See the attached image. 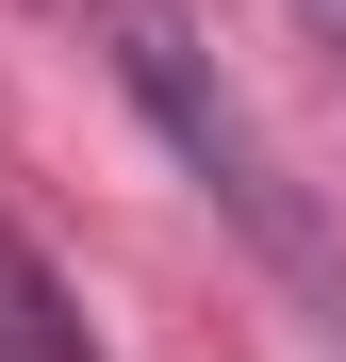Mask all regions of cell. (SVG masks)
I'll use <instances>...</instances> for the list:
<instances>
[{
    "label": "cell",
    "instance_id": "obj_1",
    "mask_svg": "<svg viewBox=\"0 0 346 362\" xmlns=\"http://www.w3.org/2000/svg\"><path fill=\"white\" fill-rule=\"evenodd\" d=\"M99 49H115V83H132V115L198 165V198L248 230L280 280H313V296H330V247H313V214H297V181H280V148L248 132V99L214 83V49L165 17V0H99Z\"/></svg>",
    "mask_w": 346,
    "mask_h": 362
},
{
    "label": "cell",
    "instance_id": "obj_2",
    "mask_svg": "<svg viewBox=\"0 0 346 362\" xmlns=\"http://www.w3.org/2000/svg\"><path fill=\"white\" fill-rule=\"evenodd\" d=\"M0 362H83L67 346V296H50V264L17 247V230H0Z\"/></svg>",
    "mask_w": 346,
    "mask_h": 362
},
{
    "label": "cell",
    "instance_id": "obj_3",
    "mask_svg": "<svg viewBox=\"0 0 346 362\" xmlns=\"http://www.w3.org/2000/svg\"><path fill=\"white\" fill-rule=\"evenodd\" d=\"M297 17H313V33H330V49H346V0H297Z\"/></svg>",
    "mask_w": 346,
    "mask_h": 362
}]
</instances>
